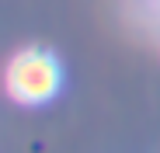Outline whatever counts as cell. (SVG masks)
<instances>
[{"label": "cell", "instance_id": "1", "mask_svg": "<svg viewBox=\"0 0 160 153\" xmlns=\"http://www.w3.org/2000/svg\"><path fill=\"white\" fill-rule=\"evenodd\" d=\"M4 87L18 105H45L63 87V66L49 49H21L7 63Z\"/></svg>", "mask_w": 160, "mask_h": 153}]
</instances>
